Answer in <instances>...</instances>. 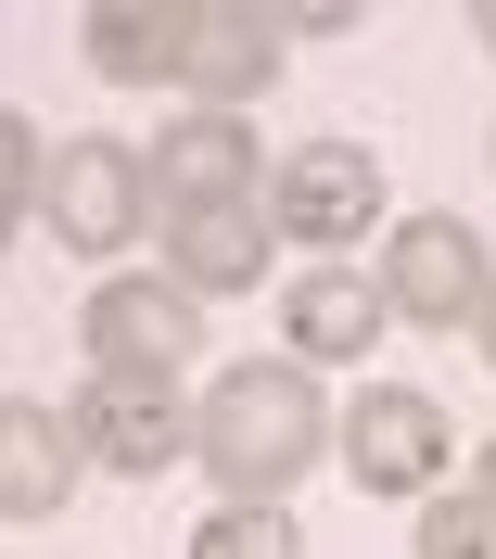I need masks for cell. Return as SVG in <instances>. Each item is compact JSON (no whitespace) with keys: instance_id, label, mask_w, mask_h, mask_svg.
I'll return each mask as SVG.
<instances>
[{"instance_id":"obj_11","label":"cell","mask_w":496,"mask_h":559,"mask_svg":"<svg viewBox=\"0 0 496 559\" xmlns=\"http://www.w3.org/2000/svg\"><path fill=\"white\" fill-rule=\"evenodd\" d=\"M76 484H90V432H76V407L13 394V407H0V509H13V522H51Z\"/></svg>"},{"instance_id":"obj_14","label":"cell","mask_w":496,"mask_h":559,"mask_svg":"<svg viewBox=\"0 0 496 559\" xmlns=\"http://www.w3.org/2000/svg\"><path fill=\"white\" fill-rule=\"evenodd\" d=\"M496 547V484H433L421 496V559H484Z\"/></svg>"},{"instance_id":"obj_15","label":"cell","mask_w":496,"mask_h":559,"mask_svg":"<svg viewBox=\"0 0 496 559\" xmlns=\"http://www.w3.org/2000/svg\"><path fill=\"white\" fill-rule=\"evenodd\" d=\"M306 534H293V496H229L204 522V559H293Z\"/></svg>"},{"instance_id":"obj_3","label":"cell","mask_w":496,"mask_h":559,"mask_svg":"<svg viewBox=\"0 0 496 559\" xmlns=\"http://www.w3.org/2000/svg\"><path fill=\"white\" fill-rule=\"evenodd\" d=\"M38 216L103 267V254H128L153 229V166L128 153V140H51V191H38Z\"/></svg>"},{"instance_id":"obj_7","label":"cell","mask_w":496,"mask_h":559,"mask_svg":"<svg viewBox=\"0 0 496 559\" xmlns=\"http://www.w3.org/2000/svg\"><path fill=\"white\" fill-rule=\"evenodd\" d=\"M141 166H153V216L178 204H243V191H268V153H255L243 115H204V103H178L166 128L141 140Z\"/></svg>"},{"instance_id":"obj_16","label":"cell","mask_w":496,"mask_h":559,"mask_svg":"<svg viewBox=\"0 0 496 559\" xmlns=\"http://www.w3.org/2000/svg\"><path fill=\"white\" fill-rule=\"evenodd\" d=\"M38 191H51V140L13 115V128H0V204H13V216H38Z\"/></svg>"},{"instance_id":"obj_13","label":"cell","mask_w":496,"mask_h":559,"mask_svg":"<svg viewBox=\"0 0 496 559\" xmlns=\"http://www.w3.org/2000/svg\"><path fill=\"white\" fill-rule=\"evenodd\" d=\"M90 76H128V90H178V51H191V13H153V0H103L90 13Z\"/></svg>"},{"instance_id":"obj_17","label":"cell","mask_w":496,"mask_h":559,"mask_svg":"<svg viewBox=\"0 0 496 559\" xmlns=\"http://www.w3.org/2000/svg\"><path fill=\"white\" fill-rule=\"evenodd\" d=\"M471 344H484V356H496V280H484V306H471Z\"/></svg>"},{"instance_id":"obj_12","label":"cell","mask_w":496,"mask_h":559,"mask_svg":"<svg viewBox=\"0 0 496 559\" xmlns=\"http://www.w3.org/2000/svg\"><path fill=\"white\" fill-rule=\"evenodd\" d=\"M382 318H394L382 267H306V280H293V356H306V369L369 356V344H382Z\"/></svg>"},{"instance_id":"obj_5","label":"cell","mask_w":496,"mask_h":559,"mask_svg":"<svg viewBox=\"0 0 496 559\" xmlns=\"http://www.w3.org/2000/svg\"><path fill=\"white\" fill-rule=\"evenodd\" d=\"M484 229L471 216H394V254H382V293H394V318L408 331H471V306H484Z\"/></svg>"},{"instance_id":"obj_2","label":"cell","mask_w":496,"mask_h":559,"mask_svg":"<svg viewBox=\"0 0 496 559\" xmlns=\"http://www.w3.org/2000/svg\"><path fill=\"white\" fill-rule=\"evenodd\" d=\"M76 432H90V457H103V471H178V457H191V432H204V407H191V382H178V369H115V356H90Z\"/></svg>"},{"instance_id":"obj_19","label":"cell","mask_w":496,"mask_h":559,"mask_svg":"<svg viewBox=\"0 0 496 559\" xmlns=\"http://www.w3.org/2000/svg\"><path fill=\"white\" fill-rule=\"evenodd\" d=\"M484 484H496V445H484Z\"/></svg>"},{"instance_id":"obj_10","label":"cell","mask_w":496,"mask_h":559,"mask_svg":"<svg viewBox=\"0 0 496 559\" xmlns=\"http://www.w3.org/2000/svg\"><path fill=\"white\" fill-rule=\"evenodd\" d=\"M191 344H204L191 280H103L90 293V356H115V369H191Z\"/></svg>"},{"instance_id":"obj_18","label":"cell","mask_w":496,"mask_h":559,"mask_svg":"<svg viewBox=\"0 0 496 559\" xmlns=\"http://www.w3.org/2000/svg\"><path fill=\"white\" fill-rule=\"evenodd\" d=\"M471 38H484V51H496V0H471Z\"/></svg>"},{"instance_id":"obj_9","label":"cell","mask_w":496,"mask_h":559,"mask_svg":"<svg viewBox=\"0 0 496 559\" xmlns=\"http://www.w3.org/2000/svg\"><path fill=\"white\" fill-rule=\"evenodd\" d=\"M153 229H166V280H191V293H268V254H281L268 191H243V204H178Z\"/></svg>"},{"instance_id":"obj_8","label":"cell","mask_w":496,"mask_h":559,"mask_svg":"<svg viewBox=\"0 0 496 559\" xmlns=\"http://www.w3.org/2000/svg\"><path fill=\"white\" fill-rule=\"evenodd\" d=\"M293 51V13H268V0H191V51H178V90L204 115H243L268 76H281Z\"/></svg>"},{"instance_id":"obj_6","label":"cell","mask_w":496,"mask_h":559,"mask_svg":"<svg viewBox=\"0 0 496 559\" xmlns=\"http://www.w3.org/2000/svg\"><path fill=\"white\" fill-rule=\"evenodd\" d=\"M446 457H459V432H446L433 394L369 382V394L344 407V471H356L369 496H433V484H446Z\"/></svg>"},{"instance_id":"obj_1","label":"cell","mask_w":496,"mask_h":559,"mask_svg":"<svg viewBox=\"0 0 496 559\" xmlns=\"http://www.w3.org/2000/svg\"><path fill=\"white\" fill-rule=\"evenodd\" d=\"M191 457H204V484H229V496H293V484H306V457H319V382H306V356L281 344V356L216 369Z\"/></svg>"},{"instance_id":"obj_4","label":"cell","mask_w":496,"mask_h":559,"mask_svg":"<svg viewBox=\"0 0 496 559\" xmlns=\"http://www.w3.org/2000/svg\"><path fill=\"white\" fill-rule=\"evenodd\" d=\"M382 153L369 140H293V166H268V216H281L293 242H369L382 229Z\"/></svg>"}]
</instances>
